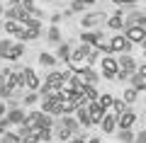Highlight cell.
<instances>
[{
    "mask_svg": "<svg viewBox=\"0 0 146 143\" xmlns=\"http://www.w3.org/2000/svg\"><path fill=\"white\" fill-rule=\"evenodd\" d=\"M136 95H139V92H136L134 87H129V90H124V97H122V100H124L127 104H134L136 102Z\"/></svg>",
    "mask_w": 146,
    "mask_h": 143,
    "instance_id": "4dcf8cb0",
    "label": "cell"
},
{
    "mask_svg": "<svg viewBox=\"0 0 146 143\" xmlns=\"http://www.w3.org/2000/svg\"><path fill=\"white\" fill-rule=\"evenodd\" d=\"M102 75L105 78H117V75H119V63H117L112 56H105L102 58Z\"/></svg>",
    "mask_w": 146,
    "mask_h": 143,
    "instance_id": "ba28073f",
    "label": "cell"
},
{
    "mask_svg": "<svg viewBox=\"0 0 146 143\" xmlns=\"http://www.w3.org/2000/svg\"><path fill=\"white\" fill-rule=\"evenodd\" d=\"M58 124H61V126H66L71 133H78V131H80V121H78V119H73V117H63Z\"/></svg>",
    "mask_w": 146,
    "mask_h": 143,
    "instance_id": "ffe728a7",
    "label": "cell"
},
{
    "mask_svg": "<svg viewBox=\"0 0 146 143\" xmlns=\"http://www.w3.org/2000/svg\"><path fill=\"white\" fill-rule=\"evenodd\" d=\"M100 41H102V32H83V44L98 46Z\"/></svg>",
    "mask_w": 146,
    "mask_h": 143,
    "instance_id": "d6986e66",
    "label": "cell"
},
{
    "mask_svg": "<svg viewBox=\"0 0 146 143\" xmlns=\"http://www.w3.org/2000/svg\"><path fill=\"white\" fill-rule=\"evenodd\" d=\"M71 46L68 44H58V49H56V58H63V61H71Z\"/></svg>",
    "mask_w": 146,
    "mask_h": 143,
    "instance_id": "d4e9b609",
    "label": "cell"
},
{
    "mask_svg": "<svg viewBox=\"0 0 146 143\" xmlns=\"http://www.w3.org/2000/svg\"><path fill=\"white\" fill-rule=\"evenodd\" d=\"M78 71V78L83 80V85H95L98 82V73L93 68H76Z\"/></svg>",
    "mask_w": 146,
    "mask_h": 143,
    "instance_id": "9a60e30c",
    "label": "cell"
},
{
    "mask_svg": "<svg viewBox=\"0 0 146 143\" xmlns=\"http://www.w3.org/2000/svg\"><path fill=\"white\" fill-rule=\"evenodd\" d=\"M20 138L25 143H39V141H42V138H39V129H29V126H25V124H22Z\"/></svg>",
    "mask_w": 146,
    "mask_h": 143,
    "instance_id": "5bb4252c",
    "label": "cell"
},
{
    "mask_svg": "<svg viewBox=\"0 0 146 143\" xmlns=\"http://www.w3.org/2000/svg\"><path fill=\"white\" fill-rule=\"evenodd\" d=\"M134 143H146V131H141V133H136V138H134Z\"/></svg>",
    "mask_w": 146,
    "mask_h": 143,
    "instance_id": "b9f144b4",
    "label": "cell"
},
{
    "mask_svg": "<svg viewBox=\"0 0 146 143\" xmlns=\"http://www.w3.org/2000/svg\"><path fill=\"white\" fill-rule=\"evenodd\" d=\"M117 63H119V75H117L119 80H127V78H131L136 71H139V66L134 63V58L127 56V53H124V56H119V61H117Z\"/></svg>",
    "mask_w": 146,
    "mask_h": 143,
    "instance_id": "7a4b0ae2",
    "label": "cell"
},
{
    "mask_svg": "<svg viewBox=\"0 0 146 143\" xmlns=\"http://www.w3.org/2000/svg\"><path fill=\"white\" fill-rule=\"evenodd\" d=\"M85 143H102V141H100V138H88Z\"/></svg>",
    "mask_w": 146,
    "mask_h": 143,
    "instance_id": "bcb514c9",
    "label": "cell"
},
{
    "mask_svg": "<svg viewBox=\"0 0 146 143\" xmlns=\"http://www.w3.org/2000/svg\"><path fill=\"white\" fill-rule=\"evenodd\" d=\"M134 133L131 131H119V143H134Z\"/></svg>",
    "mask_w": 146,
    "mask_h": 143,
    "instance_id": "836d02e7",
    "label": "cell"
},
{
    "mask_svg": "<svg viewBox=\"0 0 146 143\" xmlns=\"http://www.w3.org/2000/svg\"><path fill=\"white\" fill-rule=\"evenodd\" d=\"M76 117H78V121L83 124V126H90V124H93V119H90V109H88V104H80V107L76 109Z\"/></svg>",
    "mask_w": 146,
    "mask_h": 143,
    "instance_id": "ac0fdd59",
    "label": "cell"
},
{
    "mask_svg": "<svg viewBox=\"0 0 146 143\" xmlns=\"http://www.w3.org/2000/svg\"><path fill=\"white\" fill-rule=\"evenodd\" d=\"M42 109L46 114H63V100H58V97H49V100H44V104H42Z\"/></svg>",
    "mask_w": 146,
    "mask_h": 143,
    "instance_id": "9c48e42d",
    "label": "cell"
},
{
    "mask_svg": "<svg viewBox=\"0 0 146 143\" xmlns=\"http://www.w3.org/2000/svg\"><path fill=\"white\" fill-rule=\"evenodd\" d=\"M136 73H139L141 78H146V66H139V71H136Z\"/></svg>",
    "mask_w": 146,
    "mask_h": 143,
    "instance_id": "ee69618b",
    "label": "cell"
},
{
    "mask_svg": "<svg viewBox=\"0 0 146 143\" xmlns=\"http://www.w3.org/2000/svg\"><path fill=\"white\" fill-rule=\"evenodd\" d=\"M83 95L88 97V102H98V100H100V95H98V90H95V85H83Z\"/></svg>",
    "mask_w": 146,
    "mask_h": 143,
    "instance_id": "484cf974",
    "label": "cell"
},
{
    "mask_svg": "<svg viewBox=\"0 0 146 143\" xmlns=\"http://www.w3.org/2000/svg\"><path fill=\"white\" fill-rule=\"evenodd\" d=\"M129 80H131V87H134L136 92H139V90H146V82H144V78H141L139 73H134V75H131Z\"/></svg>",
    "mask_w": 146,
    "mask_h": 143,
    "instance_id": "4316f807",
    "label": "cell"
},
{
    "mask_svg": "<svg viewBox=\"0 0 146 143\" xmlns=\"http://www.w3.org/2000/svg\"><path fill=\"white\" fill-rule=\"evenodd\" d=\"M107 27H110V29H122V27H124V17H122V12H115V15L110 17Z\"/></svg>",
    "mask_w": 146,
    "mask_h": 143,
    "instance_id": "cb8c5ba5",
    "label": "cell"
},
{
    "mask_svg": "<svg viewBox=\"0 0 146 143\" xmlns=\"http://www.w3.org/2000/svg\"><path fill=\"white\" fill-rule=\"evenodd\" d=\"M5 32H7V34H15V36H22L25 24H20V22H15V20H7L5 22Z\"/></svg>",
    "mask_w": 146,
    "mask_h": 143,
    "instance_id": "44dd1931",
    "label": "cell"
},
{
    "mask_svg": "<svg viewBox=\"0 0 146 143\" xmlns=\"http://www.w3.org/2000/svg\"><path fill=\"white\" fill-rule=\"evenodd\" d=\"M54 119H51V114H46V112H34V114H29V117L25 119V126H29V129H51L54 126Z\"/></svg>",
    "mask_w": 146,
    "mask_h": 143,
    "instance_id": "6da1fadb",
    "label": "cell"
},
{
    "mask_svg": "<svg viewBox=\"0 0 146 143\" xmlns=\"http://www.w3.org/2000/svg\"><path fill=\"white\" fill-rule=\"evenodd\" d=\"M3 141H5V143H20L22 138L15 136V133H5V136H3Z\"/></svg>",
    "mask_w": 146,
    "mask_h": 143,
    "instance_id": "74e56055",
    "label": "cell"
},
{
    "mask_svg": "<svg viewBox=\"0 0 146 143\" xmlns=\"http://www.w3.org/2000/svg\"><path fill=\"white\" fill-rule=\"evenodd\" d=\"M39 63H42V66H54V63H56V56H51V53H42V56H39Z\"/></svg>",
    "mask_w": 146,
    "mask_h": 143,
    "instance_id": "d6a6232c",
    "label": "cell"
},
{
    "mask_svg": "<svg viewBox=\"0 0 146 143\" xmlns=\"http://www.w3.org/2000/svg\"><path fill=\"white\" fill-rule=\"evenodd\" d=\"M25 112H22V109H17V107H12L10 109V114H7V121L10 124H25Z\"/></svg>",
    "mask_w": 146,
    "mask_h": 143,
    "instance_id": "603a6c76",
    "label": "cell"
},
{
    "mask_svg": "<svg viewBox=\"0 0 146 143\" xmlns=\"http://www.w3.org/2000/svg\"><path fill=\"white\" fill-rule=\"evenodd\" d=\"M3 114H5V104H0V117H3Z\"/></svg>",
    "mask_w": 146,
    "mask_h": 143,
    "instance_id": "7dc6e473",
    "label": "cell"
},
{
    "mask_svg": "<svg viewBox=\"0 0 146 143\" xmlns=\"http://www.w3.org/2000/svg\"><path fill=\"white\" fill-rule=\"evenodd\" d=\"M100 126H102L105 133H112L117 129V114H105L102 121H100Z\"/></svg>",
    "mask_w": 146,
    "mask_h": 143,
    "instance_id": "2e32d148",
    "label": "cell"
},
{
    "mask_svg": "<svg viewBox=\"0 0 146 143\" xmlns=\"http://www.w3.org/2000/svg\"><path fill=\"white\" fill-rule=\"evenodd\" d=\"M88 61H90V63H95V61H98V51H93V53H90V56H88Z\"/></svg>",
    "mask_w": 146,
    "mask_h": 143,
    "instance_id": "7bdbcfd3",
    "label": "cell"
},
{
    "mask_svg": "<svg viewBox=\"0 0 146 143\" xmlns=\"http://www.w3.org/2000/svg\"><path fill=\"white\" fill-rule=\"evenodd\" d=\"M0 143H5V141H0Z\"/></svg>",
    "mask_w": 146,
    "mask_h": 143,
    "instance_id": "f907efd6",
    "label": "cell"
},
{
    "mask_svg": "<svg viewBox=\"0 0 146 143\" xmlns=\"http://www.w3.org/2000/svg\"><path fill=\"white\" fill-rule=\"evenodd\" d=\"M39 138H42L44 143L51 141V129H39Z\"/></svg>",
    "mask_w": 146,
    "mask_h": 143,
    "instance_id": "d590c367",
    "label": "cell"
},
{
    "mask_svg": "<svg viewBox=\"0 0 146 143\" xmlns=\"http://www.w3.org/2000/svg\"><path fill=\"white\" fill-rule=\"evenodd\" d=\"M110 49H112V51H119V53H127L131 49V41L127 39V36H115V39L110 41Z\"/></svg>",
    "mask_w": 146,
    "mask_h": 143,
    "instance_id": "4fadbf2b",
    "label": "cell"
},
{
    "mask_svg": "<svg viewBox=\"0 0 146 143\" xmlns=\"http://www.w3.org/2000/svg\"><path fill=\"white\" fill-rule=\"evenodd\" d=\"M34 102H36V95H34V92H29V95L25 97V104H34Z\"/></svg>",
    "mask_w": 146,
    "mask_h": 143,
    "instance_id": "60d3db41",
    "label": "cell"
},
{
    "mask_svg": "<svg viewBox=\"0 0 146 143\" xmlns=\"http://www.w3.org/2000/svg\"><path fill=\"white\" fill-rule=\"evenodd\" d=\"M90 53H93V51H90V44H80V46H76V49L71 51V61H68V63H71L73 68H78V63L83 61V58H88Z\"/></svg>",
    "mask_w": 146,
    "mask_h": 143,
    "instance_id": "5b68a950",
    "label": "cell"
},
{
    "mask_svg": "<svg viewBox=\"0 0 146 143\" xmlns=\"http://www.w3.org/2000/svg\"><path fill=\"white\" fill-rule=\"evenodd\" d=\"M98 102H100V107H102V109H107V107H112V102H115V100H112V95H102Z\"/></svg>",
    "mask_w": 146,
    "mask_h": 143,
    "instance_id": "e575fe53",
    "label": "cell"
},
{
    "mask_svg": "<svg viewBox=\"0 0 146 143\" xmlns=\"http://www.w3.org/2000/svg\"><path fill=\"white\" fill-rule=\"evenodd\" d=\"M95 0H73L71 3V12H80L83 7H88V5H93Z\"/></svg>",
    "mask_w": 146,
    "mask_h": 143,
    "instance_id": "83f0119b",
    "label": "cell"
},
{
    "mask_svg": "<svg viewBox=\"0 0 146 143\" xmlns=\"http://www.w3.org/2000/svg\"><path fill=\"white\" fill-rule=\"evenodd\" d=\"M68 73H58V71H51L46 75V80H44V85L46 87H51V90H61V87H66V82H68Z\"/></svg>",
    "mask_w": 146,
    "mask_h": 143,
    "instance_id": "277c9868",
    "label": "cell"
},
{
    "mask_svg": "<svg viewBox=\"0 0 146 143\" xmlns=\"http://www.w3.org/2000/svg\"><path fill=\"white\" fill-rule=\"evenodd\" d=\"M76 109H78L76 102H63V114H71V112H76Z\"/></svg>",
    "mask_w": 146,
    "mask_h": 143,
    "instance_id": "8d00e7d4",
    "label": "cell"
},
{
    "mask_svg": "<svg viewBox=\"0 0 146 143\" xmlns=\"http://www.w3.org/2000/svg\"><path fill=\"white\" fill-rule=\"evenodd\" d=\"M112 3H117V5H136L139 0H112Z\"/></svg>",
    "mask_w": 146,
    "mask_h": 143,
    "instance_id": "ab89813d",
    "label": "cell"
},
{
    "mask_svg": "<svg viewBox=\"0 0 146 143\" xmlns=\"http://www.w3.org/2000/svg\"><path fill=\"white\" fill-rule=\"evenodd\" d=\"M39 34H42V22H39V20H32V22H27V24H25V32H22L20 39L22 41H32V39H36Z\"/></svg>",
    "mask_w": 146,
    "mask_h": 143,
    "instance_id": "52a82bcc",
    "label": "cell"
},
{
    "mask_svg": "<svg viewBox=\"0 0 146 143\" xmlns=\"http://www.w3.org/2000/svg\"><path fill=\"white\" fill-rule=\"evenodd\" d=\"M49 41L51 44H61V32H58V27H51L49 29Z\"/></svg>",
    "mask_w": 146,
    "mask_h": 143,
    "instance_id": "1f68e13d",
    "label": "cell"
},
{
    "mask_svg": "<svg viewBox=\"0 0 146 143\" xmlns=\"http://www.w3.org/2000/svg\"><path fill=\"white\" fill-rule=\"evenodd\" d=\"M25 82H27V87H29V90H36V87H39V78L34 75V71H32V68H25Z\"/></svg>",
    "mask_w": 146,
    "mask_h": 143,
    "instance_id": "7402d4cb",
    "label": "cell"
},
{
    "mask_svg": "<svg viewBox=\"0 0 146 143\" xmlns=\"http://www.w3.org/2000/svg\"><path fill=\"white\" fill-rule=\"evenodd\" d=\"M71 136H73V133L68 131L66 126H61V124H58V129H56V138H58V141H61V143H66V141H68Z\"/></svg>",
    "mask_w": 146,
    "mask_h": 143,
    "instance_id": "f1b7e54d",
    "label": "cell"
},
{
    "mask_svg": "<svg viewBox=\"0 0 146 143\" xmlns=\"http://www.w3.org/2000/svg\"><path fill=\"white\" fill-rule=\"evenodd\" d=\"M88 109H90V119H93V124H100V121H102L105 109L100 107V102H90V104H88Z\"/></svg>",
    "mask_w": 146,
    "mask_h": 143,
    "instance_id": "e0dca14e",
    "label": "cell"
},
{
    "mask_svg": "<svg viewBox=\"0 0 146 143\" xmlns=\"http://www.w3.org/2000/svg\"><path fill=\"white\" fill-rule=\"evenodd\" d=\"M0 12H3V0H0Z\"/></svg>",
    "mask_w": 146,
    "mask_h": 143,
    "instance_id": "681fc988",
    "label": "cell"
},
{
    "mask_svg": "<svg viewBox=\"0 0 146 143\" xmlns=\"http://www.w3.org/2000/svg\"><path fill=\"white\" fill-rule=\"evenodd\" d=\"M22 51H25V46H20V44H12V41H7V39L0 41V56H3V58L15 61V58L22 56Z\"/></svg>",
    "mask_w": 146,
    "mask_h": 143,
    "instance_id": "3957f363",
    "label": "cell"
},
{
    "mask_svg": "<svg viewBox=\"0 0 146 143\" xmlns=\"http://www.w3.org/2000/svg\"><path fill=\"white\" fill-rule=\"evenodd\" d=\"M141 46H144V51H146V39H144V41H141Z\"/></svg>",
    "mask_w": 146,
    "mask_h": 143,
    "instance_id": "c3c4849f",
    "label": "cell"
},
{
    "mask_svg": "<svg viewBox=\"0 0 146 143\" xmlns=\"http://www.w3.org/2000/svg\"><path fill=\"white\" fill-rule=\"evenodd\" d=\"M71 143H85V138H83V136H76V138H73Z\"/></svg>",
    "mask_w": 146,
    "mask_h": 143,
    "instance_id": "f6af8a7d",
    "label": "cell"
},
{
    "mask_svg": "<svg viewBox=\"0 0 146 143\" xmlns=\"http://www.w3.org/2000/svg\"><path fill=\"white\" fill-rule=\"evenodd\" d=\"M102 22H107V15L105 12H90V15L83 17V27H100Z\"/></svg>",
    "mask_w": 146,
    "mask_h": 143,
    "instance_id": "7c38bea8",
    "label": "cell"
},
{
    "mask_svg": "<svg viewBox=\"0 0 146 143\" xmlns=\"http://www.w3.org/2000/svg\"><path fill=\"white\" fill-rule=\"evenodd\" d=\"M131 27H146V15L141 10H131L124 17V29H131Z\"/></svg>",
    "mask_w": 146,
    "mask_h": 143,
    "instance_id": "8992f818",
    "label": "cell"
},
{
    "mask_svg": "<svg viewBox=\"0 0 146 143\" xmlns=\"http://www.w3.org/2000/svg\"><path fill=\"white\" fill-rule=\"evenodd\" d=\"M112 107H115L117 117H122L124 112H129V107H127V102H124V100H115V102H112Z\"/></svg>",
    "mask_w": 146,
    "mask_h": 143,
    "instance_id": "f546056e",
    "label": "cell"
},
{
    "mask_svg": "<svg viewBox=\"0 0 146 143\" xmlns=\"http://www.w3.org/2000/svg\"><path fill=\"white\" fill-rule=\"evenodd\" d=\"M124 36L131 41V44H141L146 39V27H131V29H124Z\"/></svg>",
    "mask_w": 146,
    "mask_h": 143,
    "instance_id": "8fae6325",
    "label": "cell"
},
{
    "mask_svg": "<svg viewBox=\"0 0 146 143\" xmlns=\"http://www.w3.org/2000/svg\"><path fill=\"white\" fill-rule=\"evenodd\" d=\"M134 124H136V114L134 112H124L122 117H117V126H119V131H131Z\"/></svg>",
    "mask_w": 146,
    "mask_h": 143,
    "instance_id": "30bf717a",
    "label": "cell"
},
{
    "mask_svg": "<svg viewBox=\"0 0 146 143\" xmlns=\"http://www.w3.org/2000/svg\"><path fill=\"white\" fill-rule=\"evenodd\" d=\"M12 95V87H7V85H0V97H10Z\"/></svg>",
    "mask_w": 146,
    "mask_h": 143,
    "instance_id": "f35d334b",
    "label": "cell"
}]
</instances>
